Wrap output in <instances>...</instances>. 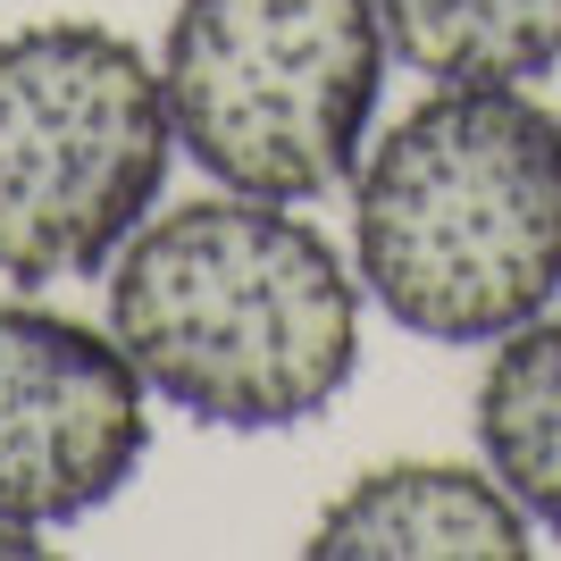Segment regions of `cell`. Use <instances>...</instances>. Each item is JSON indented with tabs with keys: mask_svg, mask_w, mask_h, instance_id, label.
<instances>
[{
	"mask_svg": "<svg viewBox=\"0 0 561 561\" xmlns=\"http://www.w3.org/2000/svg\"><path fill=\"white\" fill-rule=\"evenodd\" d=\"M360 277L302 202L202 193L151 210L110 260V335L135 377L202 427L277 436L360 369Z\"/></svg>",
	"mask_w": 561,
	"mask_h": 561,
	"instance_id": "1",
	"label": "cell"
},
{
	"mask_svg": "<svg viewBox=\"0 0 561 561\" xmlns=\"http://www.w3.org/2000/svg\"><path fill=\"white\" fill-rule=\"evenodd\" d=\"M352 277L402 335L503 344L561 302V117L528 84H436L352 168Z\"/></svg>",
	"mask_w": 561,
	"mask_h": 561,
	"instance_id": "2",
	"label": "cell"
},
{
	"mask_svg": "<svg viewBox=\"0 0 561 561\" xmlns=\"http://www.w3.org/2000/svg\"><path fill=\"white\" fill-rule=\"evenodd\" d=\"M377 0H176L160 34L168 126L210 185L319 202L352 185L386 101Z\"/></svg>",
	"mask_w": 561,
	"mask_h": 561,
	"instance_id": "3",
	"label": "cell"
},
{
	"mask_svg": "<svg viewBox=\"0 0 561 561\" xmlns=\"http://www.w3.org/2000/svg\"><path fill=\"white\" fill-rule=\"evenodd\" d=\"M176 126L160 59L93 18L0 34V277L18 294L101 277L160 210Z\"/></svg>",
	"mask_w": 561,
	"mask_h": 561,
	"instance_id": "4",
	"label": "cell"
},
{
	"mask_svg": "<svg viewBox=\"0 0 561 561\" xmlns=\"http://www.w3.org/2000/svg\"><path fill=\"white\" fill-rule=\"evenodd\" d=\"M151 453V386L110 328L0 302V519L76 528L126 494Z\"/></svg>",
	"mask_w": 561,
	"mask_h": 561,
	"instance_id": "5",
	"label": "cell"
},
{
	"mask_svg": "<svg viewBox=\"0 0 561 561\" xmlns=\"http://www.w3.org/2000/svg\"><path fill=\"white\" fill-rule=\"evenodd\" d=\"M537 519L486 461H377L310 519V561H519Z\"/></svg>",
	"mask_w": 561,
	"mask_h": 561,
	"instance_id": "6",
	"label": "cell"
},
{
	"mask_svg": "<svg viewBox=\"0 0 561 561\" xmlns=\"http://www.w3.org/2000/svg\"><path fill=\"white\" fill-rule=\"evenodd\" d=\"M478 461L519 512L561 537V310H537L486 352L478 377Z\"/></svg>",
	"mask_w": 561,
	"mask_h": 561,
	"instance_id": "7",
	"label": "cell"
},
{
	"mask_svg": "<svg viewBox=\"0 0 561 561\" xmlns=\"http://www.w3.org/2000/svg\"><path fill=\"white\" fill-rule=\"evenodd\" d=\"M377 18L427 84H537L561 68V0H377Z\"/></svg>",
	"mask_w": 561,
	"mask_h": 561,
	"instance_id": "8",
	"label": "cell"
},
{
	"mask_svg": "<svg viewBox=\"0 0 561 561\" xmlns=\"http://www.w3.org/2000/svg\"><path fill=\"white\" fill-rule=\"evenodd\" d=\"M9 553H43V537H34V528H9V519H0V561Z\"/></svg>",
	"mask_w": 561,
	"mask_h": 561,
	"instance_id": "9",
	"label": "cell"
}]
</instances>
